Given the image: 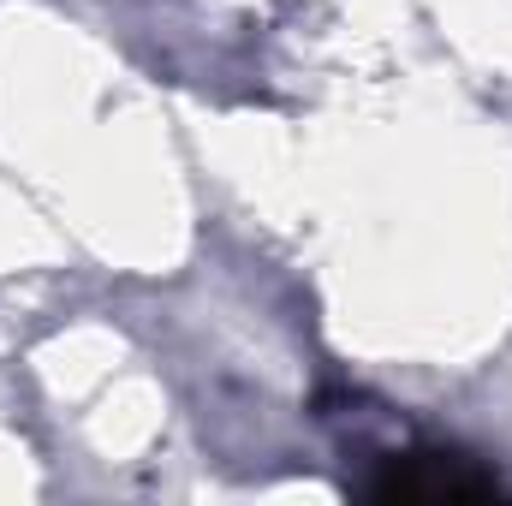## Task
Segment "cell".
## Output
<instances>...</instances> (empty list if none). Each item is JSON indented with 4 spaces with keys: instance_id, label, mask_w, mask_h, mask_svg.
I'll use <instances>...</instances> for the list:
<instances>
[{
    "instance_id": "cell-1",
    "label": "cell",
    "mask_w": 512,
    "mask_h": 506,
    "mask_svg": "<svg viewBox=\"0 0 512 506\" xmlns=\"http://www.w3.org/2000/svg\"><path fill=\"white\" fill-rule=\"evenodd\" d=\"M376 501H483L501 495L495 471H477L459 453H399L387 459L382 477H370Z\"/></svg>"
}]
</instances>
